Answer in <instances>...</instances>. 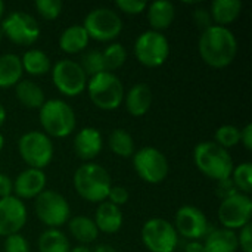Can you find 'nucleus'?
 Returning <instances> with one entry per match:
<instances>
[{
  "label": "nucleus",
  "instance_id": "f257e3e1",
  "mask_svg": "<svg viewBox=\"0 0 252 252\" xmlns=\"http://www.w3.org/2000/svg\"><path fill=\"white\" fill-rule=\"evenodd\" d=\"M202 61L217 69L229 66L238 53V41L227 27L211 25L202 31L198 43Z\"/></svg>",
  "mask_w": 252,
  "mask_h": 252
},
{
  "label": "nucleus",
  "instance_id": "f03ea898",
  "mask_svg": "<svg viewBox=\"0 0 252 252\" xmlns=\"http://www.w3.org/2000/svg\"><path fill=\"white\" fill-rule=\"evenodd\" d=\"M74 188L84 201L100 204L108 199L112 180L102 165L96 162H86L74 173Z\"/></svg>",
  "mask_w": 252,
  "mask_h": 252
},
{
  "label": "nucleus",
  "instance_id": "7ed1b4c3",
  "mask_svg": "<svg viewBox=\"0 0 252 252\" xmlns=\"http://www.w3.org/2000/svg\"><path fill=\"white\" fill-rule=\"evenodd\" d=\"M193 161L204 176L216 182L230 179L233 171V159L229 151L216 142L198 143L193 149Z\"/></svg>",
  "mask_w": 252,
  "mask_h": 252
},
{
  "label": "nucleus",
  "instance_id": "20e7f679",
  "mask_svg": "<svg viewBox=\"0 0 252 252\" xmlns=\"http://www.w3.org/2000/svg\"><path fill=\"white\" fill-rule=\"evenodd\" d=\"M40 124L46 134L63 139L72 134L77 126L74 109L62 99H50L40 108Z\"/></svg>",
  "mask_w": 252,
  "mask_h": 252
},
{
  "label": "nucleus",
  "instance_id": "39448f33",
  "mask_svg": "<svg viewBox=\"0 0 252 252\" xmlns=\"http://www.w3.org/2000/svg\"><path fill=\"white\" fill-rule=\"evenodd\" d=\"M89 97L94 106L102 111H115L124 100V86L121 80L114 74L103 71L90 77L87 81Z\"/></svg>",
  "mask_w": 252,
  "mask_h": 252
},
{
  "label": "nucleus",
  "instance_id": "423d86ee",
  "mask_svg": "<svg viewBox=\"0 0 252 252\" xmlns=\"http://www.w3.org/2000/svg\"><path fill=\"white\" fill-rule=\"evenodd\" d=\"M18 152L28 168L43 170L53 159V143L46 133L28 131L18 140Z\"/></svg>",
  "mask_w": 252,
  "mask_h": 252
},
{
  "label": "nucleus",
  "instance_id": "0eeeda50",
  "mask_svg": "<svg viewBox=\"0 0 252 252\" xmlns=\"http://www.w3.org/2000/svg\"><path fill=\"white\" fill-rule=\"evenodd\" d=\"M123 25L121 16L109 7H96L90 10L83 22L89 38L102 43L115 40L121 34Z\"/></svg>",
  "mask_w": 252,
  "mask_h": 252
},
{
  "label": "nucleus",
  "instance_id": "6e6552de",
  "mask_svg": "<svg viewBox=\"0 0 252 252\" xmlns=\"http://www.w3.org/2000/svg\"><path fill=\"white\" fill-rule=\"evenodd\" d=\"M168 55L170 43L162 32L143 31L134 41V56L143 66L158 68L164 65Z\"/></svg>",
  "mask_w": 252,
  "mask_h": 252
},
{
  "label": "nucleus",
  "instance_id": "1a4fd4ad",
  "mask_svg": "<svg viewBox=\"0 0 252 252\" xmlns=\"http://www.w3.org/2000/svg\"><path fill=\"white\" fill-rule=\"evenodd\" d=\"M133 167L137 176L149 185L164 182L170 171L167 157L154 146H145L134 152Z\"/></svg>",
  "mask_w": 252,
  "mask_h": 252
},
{
  "label": "nucleus",
  "instance_id": "9d476101",
  "mask_svg": "<svg viewBox=\"0 0 252 252\" xmlns=\"http://www.w3.org/2000/svg\"><path fill=\"white\" fill-rule=\"evenodd\" d=\"M35 214L49 229H59L69 221L71 207L66 198L55 190H43L35 198Z\"/></svg>",
  "mask_w": 252,
  "mask_h": 252
},
{
  "label": "nucleus",
  "instance_id": "9b49d317",
  "mask_svg": "<svg viewBox=\"0 0 252 252\" xmlns=\"http://www.w3.org/2000/svg\"><path fill=\"white\" fill-rule=\"evenodd\" d=\"M1 32L13 44L32 46L40 38V25L37 19L22 10H16L1 19Z\"/></svg>",
  "mask_w": 252,
  "mask_h": 252
},
{
  "label": "nucleus",
  "instance_id": "f8f14e48",
  "mask_svg": "<svg viewBox=\"0 0 252 252\" xmlns=\"http://www.w3.org/2000/svg\"><path fill=\"white\" fill-rule=\"evenodd\" d=\"M140 238L149 252H174L179 245V235L174 226L159 217L145 221Z\"/></svg>",
  "mask_w": 252,
  "mask_h": 252
},
{
  "label": "nucleus",
  "instance_id": "ddd939ff",
  "mask_svg": "<svg viewBox=\"0 0 252 252\" xmlns=\"http://www.w3.org/2000/svg\"><path fill=\"white\" fill-rule=\"evenodd\" d=\"M52 80L59 93L68 97L81 94L87 87V75L78 62L61 59L52 68Z\"/></svg>",
  "mask_w": 252,
  "mask_h": 252
},
{
  "label": "nucleus",
  "instance_id": "4468645a",
  "mask_svg": "<svg viewBox=\"0 0 252 252\" xmlns=\"http://www.w3.org/2000/svg\"><path fill=\"white\" fill-rule=\"evenodd\" d=\"M252 217V201L250 195L236 193L224 201L219 207V220L223 229L236 230L250 224Z\"/></svg>",
  "mask_w": 252,
  "mask_h": 252
},
{
  "label": "nucleus",
  "instance_id": "2eb2a0df",
  "mask_svg": "<svg viewBox=\"0 0 252 252\" xmlns=\"http://www.w3.org/2000/svg\"><path fill=\"white\" fill-rule=\"evenodd\" d=\"M174 229L177 235L183 236L188 241H199L208 235V219L205 214L193 207V205H183L177 210L174 219Z\"/></svg>",
  "mask_w": 252,
  "mask_h": 252
},
{
  "label": "nucleus",
  "instance_id": "dca6fc26",
  "mask_svg": "<svg viewBox=\"0 0 252 252\" xmlns=\"http://www.w3.org/2000/svg\"><path fill=\"white\" fill-rule=\"evenodd\" d=\"M28 219L24 201L16 196L0 198V236L19 233Z\"/></svg>",
  "mask_w": 252,
  "mask_h": 252
},
{
  "label": "nucleus",
  "instance_id": "f3484780",
  "mask_svg": "<svg viewBox=\"0 0 252 252\" xmlns=\"http://www.w3.org/2000/svg\"><path fill=\"white\" fill-rule=\"evenodd\" d=\"M46 174L43 170L27 168L21 171L13 180V196L18 199H35L43 190H46Z\"/></svg>",
  "mask_w": 252,
  "mask_h": 252
},
{
  "label": "nucleus",
  "instance_id": "a211bd4d",
  "mask_svg": "<svg viewBox=\"0 0 252 252\" xmlns=\"http://www.w3.org/2000/svg\"><path fill=\"white\" fill-rule=\"evenodd\" d=\"M103 148L102 134L94 127L81 128L74 139V151L77 157L83 161L94 159Z\"/></svg>",
  "mask_w": 252,
  "mask_h": 252
},
{
  "label": "nucleus",
  "instance_id": "6ab92c4d",
  "mask_svg": "<svg viewBox=\"0 0 252 252\" xmlns=\"http://www.w3.org/2000/svg\"><path fill=\"white\" fill-rule=\"evenodd\" d=\"M93 221L99 232H103L106 235H114L120 232V229L123 227L124 217H123L120 207L105 201V202H100L99 207L96 208Z\"/></svg>",
  "mask_w": 252,
  "mask_h": 252
},
{
  "label": "nucleus",
  "instance_id": "aec40b11",
  "mask_svg": "<svg viewBox=\"0 0 252 252\" xmlns=\"http://www.w3.org/2000/svg\"><path fill=\"white\" fill-rule=\"evenodd\" d=\"M126 109L131 117H143L152 105V90L145 83H137L124 94Z\"/></svg>",
  "mask_w": 252,
  "mask_h": 252
},
{
  "label": "nucleus",
  "instance_id": "412c9836",
  "mask_svg": "<svg viewBox=\"0 0 252 252\" xmlns=\"http://www.w3.org/2000/svg\"><path fill=\"white\" fill-rule=\"evenodd\" d=\"M204 252H236L239 248L238 235L233 230L217 229L207 235Z\"/></svg>",
  "mask_w": 252,
  "mask_h": 252
},
{
  "label": "nucleus",
  "instance_id": "4be33fe9",
  "mask_svg": "<svg viewBox=\"0 0 252 252\" xmlns=\"http://www.w3.org/2000/svg\"><path fill=\"white\" fill-rule=\"evenodd\" d=\"M89 35L83 25H71L62 31L59 37V47L68 55H75L87 49Z\"/></svg>",
  "mask_w": 252,
  "mask_h": 252
},
{
  "label": "nucleus",
  "instance_id": "5701e85b",
  "mask_svg": "<svg viewBox=\"0 0 252 252\" xmlns=\"http://www.w3.org/2000/svg\"><path fill=\"white\" fill-rule=\"evenodd\" d=\"M21 58L15 53H4L0 56V89L15 87L22 78Z\"/></svg>",
  "mask_w": 252,
  "mask_h": 252
},
{
  "label": "nucleus",
  "instance_id": "b1692460",
  "mask_svg": "<svg viewBox=\"0 0 252 252\" xmlns=\"http://www.w3.org/2000/svg\"><path fill=\"white\" fill-rule=\"evenodd\" d=\"M176 16V9L171 1H154L148 4V21L154 31L167 30Z\"/></svg>",
  "mask_w": 252,
  "mask_h": 252
},
{
  "label": "nucleus",
  "instance_id": "393cba45",
  "mask_svg": "<svg viewBox=\"0 0 252 252\" xmlns=\"http://www.w3.org/2000/svg\"><path fill=\"white\" fill-rule=\"evenodd\" d=\"M242 10V3L239 0H214L211 3V19L216 25L227 27L235 22Z\"/></svg>",
  "mask_w": 252,
  "mask_h": 252
},
{
  "label": "nucleus",
  "instance_id": "a878e982",
  "mask_svg": "<svg viewBox=\"0 0 252 252\" xmlns=\"http://www.w3.org/2000/svg\"><path fill=\"white\" fill-rule=\"evenodd\" d=\"M15 96L22 106L30 109H40L46 102L43 89L31 80H21L15 86Z\"/></svg>",
  "mask_w": 252,
  "mask_h": 252
},
{
  "label": "nucleus",
  "instance_id": "bb28decb",
  "mask_svg": "<svg viewBox=\"0 0 252 252\" xmlns=\"http://www.w3.org/2000/svg\"><path fill=\"white\" fill-rule=\"evenodd\" d=\"M69 233L75 241H78L81 245L92 244L97 239L99 230L94 224V221L86 216H77L68 221Z\"/></svg>",
  "mask_w": 252,
  "mask_h": 252
},
{
  "label": "nucleus",
  "instance_id": "cd10ccee",
  "mask_svg": "<svg viewBox=\"0 0 252 252\" xmlns=\"http://www.w3.org/2000/svg\"><path fill=\"white\" fill-rule=\"evenodd\" d=\"M22 69L30 75H44L50 71V58L40 49H30L21 58Z\"/></svg>",
  "mask_w": 252,
  "mask_h": 252
},
{
  "label": "nucleus",
  "instance_id": "c85d7f7f",
  "mask_svg": "<svg viewBox=\"0 0 252 252\" xmlns=\"http://www.w3.org/2000/svg\"><path fill=\"white\" fill-rule=\"evenodd\" d=\"M38 252H69L68 238L59 229H47L38 238Z\"/></svg>",
  "mask_w": 252,
  "mask_h": 252
},
{
  "label": "nucleus",
  "instance_id": "c756f323",
  "mask_svg": "<svg viewBox=\"0 0 252 252\" xmlns=\"http://www.w3.org/2000/svg\"><path fill=\"white\" fill-rule=\"evenodd\" d=\"M108 145L117 157L130 158L134 155V140L124 128H115L108 137Z\"/></svg>",
  "mask_w": 252,
  "mask_h": 252
},
{
  "label": "nucleus",
  "instance_id": "7c9ffc66",
  "mask_svg": "<svg viewBox=\"0 0 252 252\" xmlns=\"http://www.w3.org/2000/svg\"><path fill=\"white\" fill-rule=\"evenodd\" d=\"M235 188L239 193L250 195L252 192V164L251 162H242L238 167H233L232 176H230Z\"/></svg>",
  "mask_w": 252,
  "mask_h": 252
},
{
  "label": "nucleus",
  "instance_id": "2f4dec72",
  "mask_svg": "<svg viewBox=\"0 0 252 252\" xmlns=\"http://www.w3.org/2000/svg\"><path fill=\"white\" fill-rule=\"evenodd\" d=\"M103 62H105V69L108 72H112L118 68H121L126 63L127 59V52L126 47L120 43H111L103 52Z\"/></svg>",
  "mask_w": 252,
  "mask_h": 252
},
{
  "label": "nucleus",
  "instance_id": "473e14b6",
  "mask_svg": "<svg viewBox=\"0 0 252 252\" xmlns=\"http://www.w3.org/2000/svg\"><path fill=\"white\" fill-rule=\"evenodd\" d=\"M216 143L224 149L233 148L241 142V128L232 124H224L216 130Z\"/></svg>",
  "mask_w": 252,
  "mask_h": 252
},
{
  "label": "nucleus",
  "instance_id": "72a5a7b5",
  "mask_svg": "<svg viewBox=\"0 0 252 252\" xmlns=\"http://www.w3.org/2000/svg\"><path fill=\"white\" fill-rule=\"evenodd\" d=\"M80 66L83 68V71L86 72V75H97L105 69V62H103V56L100 50H89L87 53H84L81 56V63Z\"/></svg>",
  "mask_w": 252,
  "mask_h": 252
},
{
  "label": "nucleus",
  "instance_id": "f704fd0d",
  "mask_svg": "<svg viewBox=\"0 0 252 252\" xmlns=\"http://www.w3.org/2000/svg\"><path fill=\"white\" fill-rule=\"evenodd\" d=\"M34 7L40 16H43L46 21H53L59 18L62 13V1L61 0H35Z\"/></svg>",
  "mask_w": 252,
  "mask_h": 252
},
{
  "label": "nucleus",
  "instance_id": "c9c22d12",
  "mask_svg": "<svg viewBox=\"0 0 252 252\" xmlns=\"http://www.w3.org/2000/svg\"><path fill=\"white\" fill-rule=\"evenodd\" d=\"M3 250L4 252H30V244L21 233H15L4 238Z\"/></svg>",
  "mask_w": 252,
  "mask_h": 252
},
{
  "label": "nucleus",
  "instance_id": "e433bc0d",
  "mask_svg": "<svg viewBox=\"0 0 252 252\" xmlns=\"http://www.w3.org/2000/svg\"><path fill=\"white\" fill-rule=\"evenodd\" d=\"M115 6L127 15H139L148 7V3L142 0H117Z\"/></svg>",
  "mask_w": 252,
  "mask_h": 252
},
{
  "label": "nucleus",
  "instance_id": "4c0bfd02",
  "mask_svg": "<svg viewBox=\"0 0 252 252\" xmlns=\"http://www.w3.org/2000/svg\"><path fill=\"white\" fill-rule=\"evenodd\" d=\"M128 198H130V193H128L127 188H124V186H112L106 201L117 205V207H121V205H126L128 202Z\"/></svg>",
  "mask_w": 252,
  "mask_h": 252
},
{
  "label": "nucleus",
  "instance_id": "58836bf2",
  "mask_svg": "<svg viewBox=\"0 0 252 252\" xmlns=\"http://www.w3.org/2000/svg\"><path fill=\"white\" fill-rule=\"evenodd\" d=\"M216 193H217V196L221 198V201H224V199H227V198H230V196H233V195H236V193H239V192H238V189L235 188L232 179H226V180L217 182Z\"/></svg>",
  "mask_w": 252,
  "mask_h": 252
},
{
  "label": "nucleus",
  "instance_id": "ea45409f",
  "mask_svg": "<svg viewBox=\"0 0 252 252\" xmlns=\"http://www.w3.org/2000/svg\"><path fill=\"white\" fill-rule=\"evenodd\" d=\"M238 244L242 252H252V229L251 223L244 226L238 235Z\"/></svg>",
  "mask_w": 252,
  "mask_h": 252
},
{
  "label": "nucleus",
  "instance_id": "a19ab883",
  "mask_svg": "<svg viewBox=\"0 0 252 252\" xmlns=\"http://www.w3.org/2000/svg\"><path fill=\"white\" fill-rule=\"evenodd\" d=\"M193 19H195L196 24L202 28V31L207 30L208 27L214 25V24H213V19H211V15H210V12H208L207 9H196V10L193 12Z\"/></svg>",
  "mask_w": 252,
  "mask_h": 252
},
{
  "label": "nucleus",
  "instance_id": "79ce46f5",
  "mask_svg": "<svg viewBox=\"0 0 252 252\" xmlns=\"http://www.w3.org/2000/svg\"><path fill=\"white\" fill-rule=\"evenodd\" d=\"M12 195H13V182L7 174L0 173V198H6Z\"/></svg>",
  "mask_w": 252,
  "mask_h": 252
},
{
  "label": "nucleus",
  "instance_id": "37998d69",
  "mask_svg": "<svg viewBox=\"0 0 252 252\" xmlns=\"http://www.w3.org/2000/svg\"><path fill=\"white\" fill-rule=\"evenodd\" d=\"M241 143L245 146L247 151H252V124L248 123L241 130Z\"/></svg>",
  "mask_w": 252,
  "mask_h": 252
},
{
  "label": "nucleus",
  "instance_id": "c03bdc74",
  "mask_svg": "<svg viewBox=\"0 0 252 252\" xmlns=\"http://www.w3.org/2000/svg\"><path fill=\"white\" fill-rule=\"evenodd\" d=\"M185 252H204V245L199 241H189L185 247Z\"/></svg>",
  "mask_w": 252,
  "mask_h": 252
},
{
  "label": "nucleus",
  "instance_id": "a18cd8bd",
  "mask_svg": "<svg viewBox=\"0 0 252 252\" xmlns=\"http://www.w3.org/2000/svg\"><path fill=\"white\" fill-rule=\"evenodd\" d=\"M92 252H117V250L108 244H102V245H97Z\"/></svg>",
  "mask_w": 252,
  "mask_h": 252
},
{
  "label": "nucleus",
  "instance_id": "49530a36",
  "mask_svg": "<svg viewBox=\"0 0 252 252\" xmlns=\"http://www.w3.org/2000/svg\"><path fill=\"white\" fill-rule=\"evenodd\" d=\"M69 252H92V250L87 248V245H78V247H75V248H71V251Z\"/></svg>",
  "mask_w": 252,
  "mask_h": 252
},
{
  "label": "nucleus",
  "instance_id": "de8ad7c7",
  "mask_svg": "<svg viewBox=\"0 0 252 252\" xmlns=\"http://www.w3.org/2000/svg\"><path fill=\"white\" fill-rule=\"evenodd\" d=\"M4 121H6V109H4V106L0 103V127L4 124Z\"/></svg>",
  "mask_w": 252,
  "mask_h": 252
},
{
  "label": "nucleus",
  "instance_id": "09e8293b",
  "mask_svg": "<svg viewBox=\"0 0 252 252\" xmlns=\"http://www.w3.org/2000/svg\"><path fill=\"white\" fill-rule=\"evenodd\" d=\"M3 15H4V3L0 0V21L3 19Z\"/></svg>",
  "mask_w": 252,
  "mask_h": 252
},
{
  "label": "nucleus",
  "instance_id": "8fccbe9b",
  "mask_svg": "<svg viewBox=\"0 0 252 252\" xmlns=\"http://www.w3.org/2000/svg\"><path fill=\"white\" fill-rule=\"evenodd\" d=\"M4 148V136L0 133V152H1V149Z\"/></svg>",
  "mask_w": 252,
  "mask_h": 252
},
{
  "label": "nucleus",
  "instance_id": "3c124183",
  "mask_svg": "<svg viewBox=\"0 0 252 252\" xmlns=\"http://www.w3.org/2000/svg\"><path fill=\"white\" fill-rule=\"evenodd\" d=\"M1 38H3V32H1V28H0V41H1Z\"/></svg>",
  "mask_w": 252,
  "mask_h": 252
}]
</instances>
